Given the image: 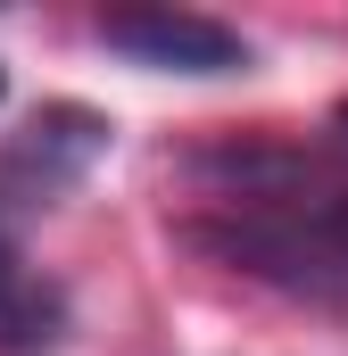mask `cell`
Returning a JSON list of instances; mask_svg holds the SVG:
<instances>
[{"mask_svg":"<svg viewBox=\"0 0 348 356\" xmlns=\"http://www.w3.org/2000/svg\"><path fill=\"white\" fill-rule=\"evenodd\" d=\"M340 124H348V108H340Z\"/></svg>","mask_w":348,"mask_h":356,"instance_id":"obj_4","label":"cell"},{"mask_svg":"<svg viewBox=\"0 0 348 356\" xmlns=\"http://www.w3.org/2000/svg\"><path fill=\"white\" fill-rule=\"evenodd\" d=\"M58 332V298L17 266V249L0 241V356H25Z\"/></svg>","mask_w":348,"mask_h":356,"instance_id":"obj_3","label":"cell"},{"mask_svg":"<svg viewBox=\"0 0 348 356\" xmlns=\"http://www.w3.org/2000/svg\"><path fill=\"white\" fill-rule=\"evenodd\" d=\"M191 249H207L216 266L274 282V290H307V298H348V191H241L207 216L182 224Z\"/></svg>","mask_w":348,"mask_h":356,"instance_id":"obj_1","label":"cell"},{"mask_svg":"<svg viewBox=\"0 0 348 356\" xmlns=\"http://www.w3.org/2000/svg\"><path fill=\"white\" fill-rule=\"evenodd\" d=\"M100 42L125 50L133 67H158V75H241L249 67V42L216 17H191V8H125V17H100Z\"/></svg>","mask_w":348,"mask_h":356,"instance_id":"obj_2","label":"cell"}]
</instances>
